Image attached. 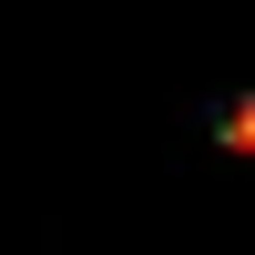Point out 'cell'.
Wrapping results in <instances>:
<instances>
[{"instance_id":"obj_1","label":"cell","mask_w":255,"mask_h":255,"mask_svg":"<svg viewBox=\"0 0 255 255\" xmlns=\"http://www.w3.org/2000/svg\"><path fill=\"white\" fill-rule=\"evenodd\" d=\"M225 143H235V153H255V102H235V123H225Z\"/></svg>"}]
</instances>
